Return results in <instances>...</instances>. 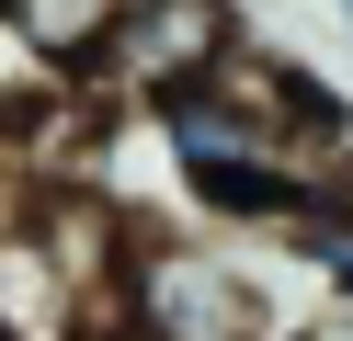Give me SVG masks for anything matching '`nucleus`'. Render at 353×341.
I'll return each instance as SVG.
<instances>
[{
  "label": "nucleus",
  "instance_id": "obj_1",
  "mask_svg": "<svg viewBox=\"0 0 353 341\" xmlns=\"http://www.w3.org/2000/svg\"><path fill=\"white\" fill-rule=\"evenodd\" d=\"M125 341H285L262 285L205 239H137L125 250Z\"/></svg>",
  "mask_w": 353,
  "mask_h": 341
},
{
  "label": "nucleus",
  "instance_id": "obj_2",
  "mask_svg": "<svg viewBox=\"0 0 353 341\" xmlns=\"http://www.w3.org/2000/svg\"><path fill=\"white\" fill-rule=\"evenodd\" d=\"M228 45H239L228 0H125L114 34H103V57L80 68V80H92L103 103H148V114H160V103H183Z\"/></svg>",
  "mask_w": 353,
  "mask_h": 341
},
{
  "label": "nucleus",
  "instance_id": "obj_3",
  "mask_svg": "<svg viewBox=\"0 0 353 341\" xmlns=\"http://www.w3.org/2000/svg\"><path fill=\"white\" fill-rule=\"evenodd\" d=\"M114 12H125V0H0V34H12V45H34V57H46L57 80L80 91V68L103 57Z\"/></svg>",
  "mask_w": 353,
  "mask_h": 341
},
{
  "label": "nucleus",
  "instance_id": "obj_4",
  "mask_svg": "<svg viewBox=\"0 0 353 341\" xmlns=\"http://www.w3.org/2000/svg\"><path fill=\"white\" fill-rule=\"evenodd\" d=\"M285 341H353V296H319V307H307Z\"/></svg>",
  "mask_w": 353,
  "mask_h": 341
},
{
  "label": "nucleus",
  "instance_id": "obj_5",
  "mask_svg": "<svg viewBox=\"0 0 353 341\" xmlns=\"http://www.w3.org/2000/svg\"><path fill=\"white\" fill-rule=\"evenodd\" d=\"M342 34H353V0H342Z\"/></svg>",
  "mask_w": 353,
  "mask_h": 341
}]
</instances>
